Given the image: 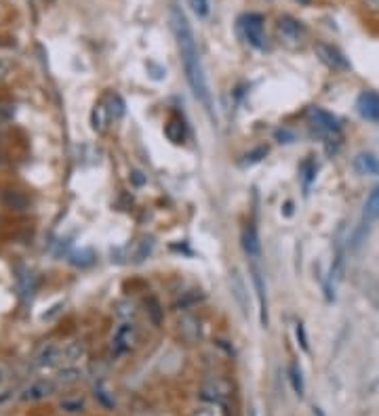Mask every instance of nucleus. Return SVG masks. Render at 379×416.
Here are the masks:
<instances>
[{"label": "nucleus", "instance_id": "f257e3e1", "mask_svg": "<svg viewBox=\"0 0 379 416\" xmlns=\"http://www.w3.org/2000/svg\"><path fill=\"white\" fill-rule=\"evenodd\" d=\"M171 28H173L175 45L180 50L182 68H184L190 89L207 110H211V91H209V82H207L204 68H202V61H200L196 36H194V30L190 26L186 13L177 4L171 6Z\"/></svg>", "mask_w": 379, "mask_h": 416}, {"label": "nucleus", "instance_id": "f03ea898", "mask_svg": "<svg viewBox=\"0 0 379 416\" xmlns=\"http://www.w3.org/2000/svg\"><path fill=\"white\" fill-rule=\"evenodd\" d=\"M85 356V347L81 343H48L36 356V366H68L78 362Z\"/></svg>", "mask_w": 379, "mask_h": 416}, {"label": "nucleus", "instance_id": "7ed1b4c3", "mask_svg": "<svg viewBox=\"0 0 379 416\" xmlns=\"http://www.w3.org/2000/svg\"><path fill=\"white\" fill-rule=\"evenodd\" d=\"M274 32H276V41L284 48H289V50L303 48L306 41H308V28L297 17H293V15H281L276 19Z\"/></svg>", "mask_w": 379, "mask_h": 416}, {"label": "nucleus", "instance_id": "20e7f679", "mask_svg": "<svg viewBox=\"0 0 379 416\" xmlns=\"http://www.w3.org/2000/svg\"><path fill=\"white\" fill-rule=\"evenodd\" d=\"M240 32L244 36V41L249 46L257 48V50H266L268 48V36H266V19L261 13H244L238 19Z\"/></svg>", "mask_w": 379, "mask_h": 416}, {"label": "nucleus", "instance_id": "39448f33", "mask_svg": "<svg viewBox=\"0 0 379 416\" xmlns=\"http://www.w3.org/2000/svg\"><path fill=\"white\" fill-rule=\"evenodd\" d=\"M137 338H140L137 324L131 322V320H123V322L114 328L112 338H110L112 356L114 358H123V356L131 353L135 349V345H137Z\"/></svg>", "mask_w": 379, "mask_h": 416}, {"label": "nucleus", "instance_id": "423d86ee", "mask_svg": "<svg viewBox=\"0 0 379 416\" xmlns=\"http://www.w3.org/2000/svg\"><path fill=\"white\" fill-rule=\"evenodd\" d=\"M308 120L310 124L325 137L339 139L341 137V124H339V118L333 116L331 112L323 110V107H310L308 110Z\"/></svg>", "mask_w": 379, "mask_h": 416}, {"label": "nucleus", "instance_id": "0eeeda50", "mask_svg": "<svg viewBox=\"0 0 379 416\" xmlns=\"http://www.w3.org/2000/svg\"><path fill=\"white\" fill-rule=\"evenodd\" d=\"M314 53H316V57H318L327 68H331L335 72H348V70L352 68L350 61H348V57H346L335 45H329V43H316V45H314Z\"/></svg>", "mask_w": 379, "mask_h": 416}, {"label": "nucleus", "instance_id": "6e6552de", "mask_svg": "<svg viewBox=\"0 0 379 416\" xmlns=\"http://www.w3.org/2000/svg\"><path fill=\"white\" fill-rule=\"evenodd\" d=\"M356 112L367 122H379V92L363 91L356 99Z\"/></svg>", "mask_w": 379, "mask_h": 416}, {"label": "nucleus", "instance_id": "1a4fd4ad", "mask_svg": "<svg viewBox=\"0 0 379 416\" xmlns=\"http://www.w3.org/2000/svg\"><path fill=\"white\" fill-rule=\"evenodd\" d=\"M240 244H242V250L246 252L249 259H259V255H261V242H259V235H257V230H255L253 223H246L242 228Z\"/></svg>", "mask_w": 379, "mask_h": 416}, {"label": "nucleus", "instance_id": "9d476101", "mask_svg": "<svg viewBox=\"0 0 379 416\" xmlns=\"http://www.w3.org/2000/svg\"><path fill=\"white\" fill-rule=\"evenodd\" d=\"M253 286H255V294H257V305H259V322L264 328H268V294H266V282L261 277V272L257 267H253Z\"/></svg>", "mask_w": 379, "mask_h": 416}, {"label": "nucleus", "instance_id": "9b49d317", "mask_svg": "<svg viewBox=\"0 0 379 416\" xmlns=\"http://www.w3.org/2000/svg\"><path fill=\"white\" fill-rule=\"evenodd\" d=\"M354 169L360 175H379V158L375 154L363 151L354 158Z\"/></svg>", "mask_w": 379, "mask_h": 416}, {"label": "nucleus", "instance_id": "f8f14e48", "mask_svg": "<svg viewBox=\"0 0 379 416\" xmlns=\"http://www.w3.org/2000/svg\"><path fill=\"white\" fill-rule=\"evenodd\" d=\"M53 393V385L48 383V380H36V383H32L26 391H24V400L26 402H36V400H43V398H47Z\"/></svg>", "mask_w": 379, "mask_h": 416}, {"label": "nucleus", "instance_id": "ddd939ff", "mask_svg": "<svg viewBox=\"0 0 379 416\" xmlns=\"http://www.w3.org/2000/svg\"><path fill=\"white\" fill-rule=\"evenodd\" d=\"M165 135L171 139L173 143H184L186 139V124L180 116H173L167 124H165Z\"/></svg>", "mask_w": 379, "mask_h": 416}, {"label": "nucleus", "instance_id": "4468645a", "mask_svg": "<svg viewBox=\"0 0 379 416\" xmlns=\"http://www.w3.org/2000/svg\"><path fill=\"white\" fill-rule=\"evenodd\" d=\"M363 217H365L367 223L379 219V185H375L373 191L369 193V198L365 202V208H363Z\"/></svg>", "mask_w": 379, "mask_h": 416}, {"label": "nucleus", "instance_id": "2eb2a0df", "mask_svg": "<svg viewBox=\"0 0 379 416\" xmlns=\"http://www.w3.org/2000/svg\"><path fill=\"white\" fill-rule=\"evenodd\" d=\"M289 380H291V385H293V391H295V395H297V398H303V393H306V383H303V374H301V368H299L295 362L289 366Z\"/></svg>", "mask_w": 379, "mask_h": 416}, {"label": "nucleus", "instance_id": "dca6fc26", "mask_svg": "<svg viewBox=\"0 0 379 416\" xmlns=\"http://www.w3.org/2000/svg\"><path fill=\"white\" fill-rule=\"evenodd\" d=\"M112 116H110V112H108V107H105V103H99V105H95L93 110V116H91V122H93V129L95 131H103L105 129V124H108V120H110Z\"/></svg>", "mask_w": 379, "mask_h": 416}, {"label": "nucleus", "instance_id": "f3484780", "mask_svg": "<svg viewBox=\"0 0 379 416\" xmlns=\"http://www.w3.org/2000/svg\"><path fill=\"white\" fill-rule=\"evenodd\" d=\"M301 175H303V185L310 187V183L314 181V175H316V164L312 160H306L301 164Z\"/></svg>", "mask_w": 379, "mask_h": 416}, {"label": "nucleus", "instance_id": "a211bd4d", "mask_svg": "<svg viewBox=\"0 0 379 416\" xmlns=\"http://www.w3.org/2000/svg\"><path fill=\"white\" fill-rule=\"evenodd\" d=\"M295 338L299 343V347L303 351H310V345H308V334H306V328L301 322H295Z\"/></svg>", "mask_w": 379, "mask_h": 416}, {"label": "nucleus", "instance_id": "6ab92c4d", "mask_svg": "<svg viewBox=\"0 0 379 416\" xmlns=\"http://www.w3.org/2000/svg\"><path fill=\"white\" fill-rule=\"evenodd\" d=\"M147 305L152 307V309H150V314H152V320H154V324H160V320H162V311H160L158 301H156V299H147Z\"/></svg>", "mask_w": 379, "mask_h": 416}, {"label": "nucleus", "instance_id": "aec40b11", "mask_svg": "<svg viewBox=\"0 0 379 416\" xmlns=\"http://www.w3.org/2000/svg\"><path fill=\"white\" fill-rule=\"evenodd\" d=\"M192 6H194L198 17H207L209 15V0H192Z\"/></svg>", "mask_w": 379, "mask_h": 416}, {"label": "nucleus", "instance_id": "412c9836", "mask_svg": "<svg viewBox=\"0 0 379 416\" xmlns=\"http://www.w3.org/2000/svg\"><path fill=\"white\" fill-rule=\"evenodd\" d=\"M11 74V61H6L4 57H0V80H4Z\"/></svg>", "mask_w": 379, "mask_h": 416}, {"label": "nucleus", "instance_id": "4be33fe9", "mask_svg": "<svg viewBox=\"0 0 379 416\" xmlns=\"http://www.w3.org/2000/svg\"><path fill=\"white\" fill-rule=\"evenodd\" d=\"M360 2L369 13H379V0H360Z\"/></svg>", "mask_w": 379, "mask_h": 416}, {"label": "nucleus", "instance_id": "5701e85b", "mask_svg": "<svg viewBox=\"0 0 379 416\" xmlns=\"http://www.w3.org/2000/svg\"><path fill=\"white\" fill-rule=\"evenodd\" d=\"M4 383H6V372H4V368L0 366V389L4 387Z\"/></svg>", "mask_w": 379, "mask_h": 416}, {"label": "nucleus", "instance_id": "b1692460", "mask_svg": "<svg viewBox=\"0 0 379 416\" xmlns=\"http://www.w3.org/2000/svg\"><path fill=\"white\" fill-rule=\"evenodd\" d=\"M312 412H314V416H325V412H323L318 406H314V408H312Z\"/></svg>", "mask_w": 379, "mask_h": 416}, {"label": "nucleus", "instance_id": "393cba45", "mask_svg": "<svg viewBox=\"0 0 379 416\" xmlns=\"http://www.w3.org/2000/svg\"><path fill=\"white\" fill-rule=\"evenodd\" d=\"M249 416H257V412H255V410H251V415Z\"/></svg>", "mask_w": 379, "mask_h": 416}, {"label": "nucleus", "instance_id": "a878e982", "mask_svg": "<svg viewBox=\"0 0 379 416\" xmlns=\"http://www.w3.org/2000/svg\"><path fill=\"white\" fill-rule=\"evenodd\" d=\"M297 2H310V0H297Z\"/></svg>", "mask_w": 379, "mask_h": 416}, {"label": "nucleus", "instance_id": "bb28decb", "mask_svg": "<svg viewBox=\"0 0 379 416\" xmlns=\"http://www.w3.org/2000/svg\"><path fill=\"white\" fill-rule=\"evenodd\" d=\"M0 17H2V6H0Z\"/></svg>", "mask_w": 379, "mask_h": 416}, {"label": "nucleus", "instance_id": "cd10ccee", "mask_svg": "<svg viewBox=\"0 0 379 416\" xmlns=\"http://www.w3.org/2000/svg\"><path fill=\"white\" fill-rule=\"evenodd\" d=\"M0 164H2V156H0Z\"/></svg>", "mask_w": 379, "mask_h": 416}]
</instances>
